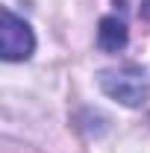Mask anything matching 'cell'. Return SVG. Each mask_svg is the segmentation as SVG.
Masks as SVG:
<instances>
[{"label": "cell", "instance_id": "cell-2", "mask_svg": "<svg viewBox=\"0 0 150 153\" xmlns=\"http://www.w3.org/2000/svg\"><path fill=\"white\" fill-rule=\"evenodd\" d=\"M0 50L6 62H24L36 50V33L24 18L12 9H3V30H0Z\"/></svg>", "mask_w": 150, "mask_h": 153}, {"label": "cell", "instance_id": "cell-1", "mask_svg": "<svg viewBox=\"0 0 150 153\" xmlns=\"http://www.w3.org/2000/svg\"><path fill=\"white\" fill-rule=\"evenodd\" d=\"M103 94H109L112 100L124 103V106H141L150 97V74L141 65H121V68H106L97 76Z\"/></svg>", "mask_w": 150, "mask_h": 153}, {"label": "cell", "instance_id": "cell-3", "mask_svg": "<svg viewBox=\"0 0 150 153\" xmlns=\"http://www.w3.org/2000/svg\"><path fill=\"white\" fill-rule=\"evenodd\" d=\"M127 21L118 18V15H106L100 18V27H97V47L106 50V53H118L127 47Z\"/></svg>", "mask_w": 150, "mask_h": 153}]
</instances>
